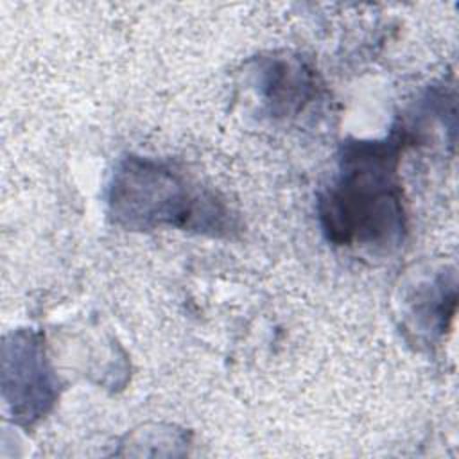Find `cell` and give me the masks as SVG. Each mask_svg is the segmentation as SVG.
Listing matches in <instances>:
<instances>
[{
    "label": "cell",
    "mask_w": 459,
    "mask_h": 459,
    "mask_svg": "<svg viewBox=\"0 0 459 459\" xmlns=\"http://www.w3.org/2000/svg\"><path fill=\"white\" fill-rule=\"evenodd\" d=\"M251 86L271 118L299 115L316 97V70L298 54L274 52L251 61Z\"/></svg>",
    "instance_id": "277c9868"
},
{
    "label": "cell",
    "mask_w": 459,
    "mask_h": 459,
    "mask_svg": "<svg viewBox=\"0 0 459 459\" xmlns=\"http://www.w3.org/2000/svg\"><path fill=\"white\" fill-rule=\"evenodd\" d=\"M412 134L398 126L382 140H353L341 147L337 174L317 203L328 242L373 253L400 247L407 233V212L400 160Z\"/></svg>",
    "instance_id": "6da1fadb"
},
{
    "label": "cell",
    "mask_w": 459,
    "mask_h": 459,
    "mask_svg": "<svg viewBox=\"0 0 459 459\" xmlns=\"http://www.w3.org/2000/svg\"><path fill=\"white\" fill-rule=\"evenodd\" d=\"M455 310V274L439 273L416 287L409 298V314L414 328L429 339L441 337Z\"/></svg>",
    "instance_id": "5b68a950"
},
{
    "label": "cell",
    "mask_w": 459,
    "mask_h": 459,
    "mask_svg": "<svg viewBox=\"0 0 459 459\" xmlns=\"http://www.w3.org/2000/svg\"><path fill=\"white\" fill-rule=\"evenodd\" d=\"M106 204L113 224L131 231L178 228L217 238L237 231V217L217 192L147 156L126 154L117 161Z\"/></svg>",
    "instance_id": "7a4b0ae2"
},
{
    "label": "cell",
    "mask_w": 459,
    "mask_h": 459,
    "mask_svg": "<svg viewBox=\"0 0 459 459\" xmlns=\"http://www.w3.org/2000/svg\"><path fill=\"white\" fill-rule=\"evenodd\" d=\"M57 387L41 333L25 328L7 335L2 346V394L14 421L25 429L38 423L54 407Z\"/></svg>",
    "instance_id": "3957f363"
}]
</instances>
